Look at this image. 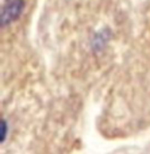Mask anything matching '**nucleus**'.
I'll use <instances>...</instances> for the list:
<instances>
[{"mask_svg": "<svg viewBox=\"0 0 150 154\" xmlns=\"http://www.w3.org/2000/svg\"><path fill=\"white\" fill-rule=\"evenodd\" d=\"M11 7L8 8L7 11H3V18H5V16L8 15V19H12L14 16L16 15V14H19V10H20L22 7V2L20 0H14L12 3H10Z\"/></svg>", "mask_w": 150, "mask_h": 154, "instance_id": "nucleus-1", "label": "nucleus"}, {"mask_svg": "<svg viewBox=\"0 0 150 154\" xmlns=\"http://www.w3.org/2000/svg\"><path fill=\"white\" fill-rule=\"evenodd\" d=\"M5 133H7V127H5V122H4V120H2V141H4Z\"/></svg>", "mask_w": 150, "mask_h": 154, "instance_id": "nucleus-2", "label": "nucleus"}]
</instances>
